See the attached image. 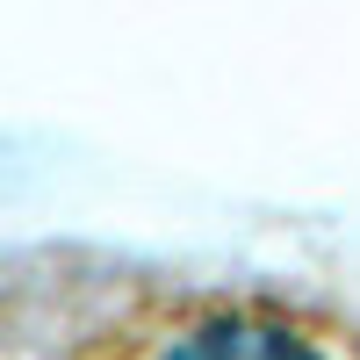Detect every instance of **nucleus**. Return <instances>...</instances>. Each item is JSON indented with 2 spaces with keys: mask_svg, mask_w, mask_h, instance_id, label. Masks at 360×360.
Segmentation results:
<instances>
[{
  "mask_svg": "<svg viewBox=\"0 0 360 360\" xmlns=\"http://www.w3.org/2000/svg\"><path fill=\"white\" fill-rule=\"evenodd\" d=\"M130 360H332V346L288 303H195Z\"/></svg>",
  "mask_w": 360,
  "mask_h": 360,
  "instance_id": "f257e3e1",
  "label": "nucleus"
}]
</instances>
